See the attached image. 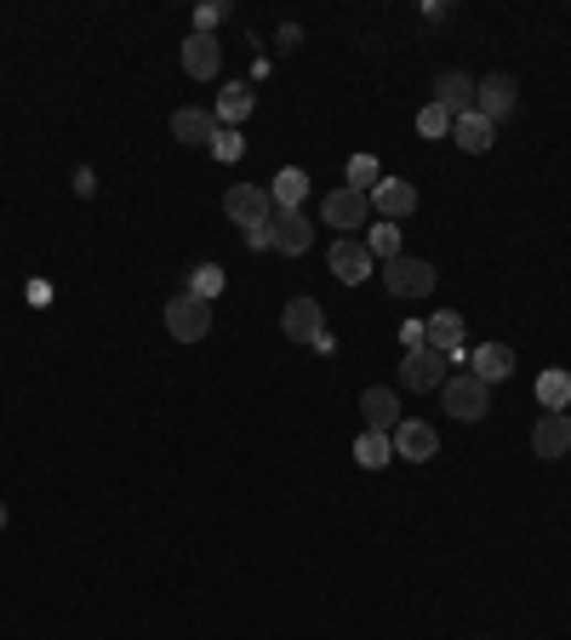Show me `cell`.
Segmentation results:
<instances>
[{
  "instance_id": "7a4b0ae2",
  "label": "cell",
  "mask_w": 571,
  "mask_h": 640,
  "mask_svg": "<svg viewBox=\"0 0 571 640\" xmlns=\"http://www.w3.org/2000/svg\"><path fill=\"white\" fill-rule=\"evenodd\" d=\"M166 332H172L178 344H200L212 332V303L194 297V292H178L172 303H166Z\"/></svg>"
},
{
  "instance_id": "8992f818",
  "label": "cell",
  "mask_w": 571,
  "mask_h": 640,
  "mask_svg": "<svg viewBox=\"0 0 571 640\" xmlns=\"http://www.w3.org/2000/svg\"><path fill=\"white\" fill-rule=\"evenodd\" d=\"M320 218L331 223V229H360L366 218H372V195H366V189H331L326 195V207H320Z\"/></svg>"
},
{
  "instance_id": "1f68e13d",
  "label": "cell",
  "mask_w": 571,
  "mask_h": 640,
  "mask_svg": "<svg viewBox=\"0 0 571 640\" xmlns=\"http://www.w3.org/2000/svg\"><path fill=\"white\" fill-rule=\"evenodd\" d=\"M0 526H7V503H0Z\"/></svg>"
},
{
  "instance_id": "ba28073f",
  "label": "cell",
  "mask_w": 571,
  "mask_h": 640,
  "mask_svg": "<svg viewBox=\"0 0 571 640\" xmlns=\"http://www.w3.org/2000/svg\"><path fill=\"white\" fill-rule=\"evenodd\" d=\"M281 332L292 344H315L320 332H326V315H320V303L315 297H292L286 309H281Z\"/></svg>"
},
{
  "instance_id": "5bb4252c",
  "label": "cell",
  "mask_w": 571,
  "mask_h": 640,
  "mask_svg": "<svg viewBox=\"0 0 571 640\" xmlns=\"http://www.w3.org/2000/svg\"><path fill=\"white\" fill-rule=\"evenodd\" d=\"M531 452H537V458H565V452H571V418H565V412H543V418H537Z\"/></svg>"
},
{
  "instance_id": "d4e9b609",
  "label": "cell",
  "mask_w": 571,
  "mask_h": 640,
  "mask_svg": "<svg viewBox=\"0 0 571 640\" xmlns=\"http://www.w3.org/2000/svg\"><path fill=\"white\" fill-rule=\"evenodd\" d=\"M189 292L212 303V297L223 292V269H218V263H200V269H194V275H189Z\"/></svg>"
},
{
  "instance_id": "44dd1931",
  "label": "cell",
  "mask_w": 571,
  "mask_h": 640,
  "mask_svg": "<svg viewBox=\"0 0 571 640\" xmlns=\"http://www.w3.org/2000/svg\"><path fill=\"white\" fill-rule=\"evenodd\" d=\"M389 458H394V434H383V429H366L355 441V463L360 469H383Z\"/></svg>"
},
{
  "instance_id": "2e32d148",
  "label": "cell",
  "mask_w": 571,
  "mask_h": 640,
  "mask_svg": "<svg viewBox=\"0 0 571 640\" xmlns=\"http://www.w3.org/2000/svg\"><path fill=\"white\" fill-rule=\"evenodd\" d=\"M172 138L178 144H218V109H178L172 115Z\"/></svg>"
},
{
  "instance_id": "4fadbf2b",
  "label": "cell",
  "mask_w": 571,
  "mask_h": 640,
  "mask_svg": "<svg viewBox=\"0 0 571 640\" xmlns=\"http://www.w3.org/2000/svg\"><path fill=\"white\" fill-rule=\"evenodd\" d=\"M372 207H378L389 223H400V218H412V212H417V189H412L406 178H378Z\"/></svg>"
},
{
  "instance_id": "d6986e66",
  "label": "cell",
  "mask_w": 571,
  "mask_h": 640,
  "mask_svg": "<svg viewBox=\"0 0 571 640\" xmlns=\"http://www.w3.org/2000/svg\"><path fill=\"white\" fill-rule=\"evenodd\" d=\"M360 412H366V429H383V434L400 429V400H394V389H366V395H360Z\"/></svg>"
},
{
  "instance_id": "3957f363",
  "label": "cell",
  "mask_w": 571,
  "mask_h": 640,
  "mask_svg": "<svg viewBox=\"0 0 571 640\" xmlns=\"http://www.w3.org/2000/svg\"><path fill=\"white\" fill-rule=\"evenodd\" d=\"M434 281H441V275H434V263H423V258H406V252H400V258L383 263V286H389V297H429Z\"/></svg>"
},
{
  "instance_id": "603a6c76",
  "label": "cell",
  "mask_w": 571,
  "mask_h": 640,
  "mask_svg": "<svg viewBox=\"0 0 571 640\" xmlns=\"http://www.w3.org/2000/svg\"><path fill=\"white\" fill-rule=\"evenodd\" d=\"M537 400H543V412H565L571 407V373H543L537 378Z\"/></svg>"
},
{
  "instance_id": "cb8c5ba5",
  "label": "cell",
  "mask_w": 571,
  "mask_h": 640,
  "mask_svg": "<svg viewBox=\"0 0 571 640\" xmlns=\"http://www.w3.org/2000/svg\"><path fill=\"white\" fill-rule=\"evenodd\" d=\"M366 252H372L378 263L400 258V229H394V223H378V229H366Z\"/></svg>"
},
{
  "instance_id": "5b68a950",
  "label": "cell",
  "mask_w": 571,
  "mask_h": 640,
  "mask_svg": "<svg viewBox=\"0 0 571 640\" xmlns=\"http://www.w3.org/2000/svg\"><path fill=\"white\" fill-rule=\"evenodd\" d=\"M400 384L406 389H441L446 384V355L441 349H429V344H417V349H406V360H400Z\"/></svg>"
},
{
  "instance_id": "7c38bea8",
  "label": "cell",
  "mask_w": 571,
  "mask_h": 640,
  "mask_svg": "<svg viewBox=\"0 0 571 640\" xmlns=\"http://www.w3.org/2000/svg\"><path fill=\"white\" fill-rule=\"evenodd\" d=\"M434 104H441L452 120L468 115V109H475V81H468L463 70H441V75H434Z\"/></svg>"
},
{
  "instance_id": "6da1fadb",
  "label": "cell",
  "mask_w": 571,
  "mask_h": 640,
  "mask_svg": "<svg viewBox=\"0 0 571 640\" xmlns=\"http://www.w3.org/2000/svg\"><path fill=\"white\" fill-rule=\"evenodd\" d=\"M441 400H446V412L463 418V423H480L491 412V384H480L475 373H457L441 384Z\"/></svg>"
},
{
  "instance_id": "f546056e",
  "label": "cell",
  "mask_w": 571,
  "mask_h": 640,
  "mask_svg": "<svg viewBox=\"0 0 571 640\" xmlns=\"http://www.w3.org/2000/svg\"><path fill=\"white\" fill-rule=\"evenodd\" d=\"M246 241L263 252V246H275V234H268V223H263V229H246Z\"/></svg>"
},
{
  "instance_id": "e0dca14e",
  "label": "cell",
  "mask_w": 571,
  "mask_h": 640,
  "mask_svg": "<svg viewBox=\"0 0 571 640\" xmlns=\"http://www.w3.org/2000/svg\"><path fill=\"white\" fill-rule=\"evenodd\" d=\"M468 373H475L480 384H503L515 373V349L509 344H480L475 355H468Z\"/></svg>"
},
{
  "instance_id": "9a60e30c",
  "label": "cell",
  "mask_w": 571,
  "mask_h": 640,
  "mask_svg": "<svg viewBox=\"0 0 571 640\" xmlns=\"http://www.w3.org/2000/svg\"><path fill=\"white\" fill-rule=\"evenodd\" d=\"M183 70H189L194 81H212V75L223 70V46H218V35H189V41H183Z\"/></svg>"
},
{
  "instance_id": "30bf717a",
  "label": "cell",
  "mask_w": 571,
  "mask_h": 640,
  "mask_svg": "<svg viewBox=\"0 0 571 640\" xmlns=\"http://www.w3.org/2000/svg\"><path fill=\"white\" fill-rule=\"evenodd\" d=\"M268 234H275V252H286V258H304L315 246V223L304 212H275L268 218Z\"/></svg>"
},
{
  "instance_id": "277c9868",
  "label": "cell",
  "mask_w": 571,
  "mask_h": 640,
  "mask_svg": "<svg viewBox=\"0 0 571 640\" xmlns=\"http://www.w3.org/2000/svg\"><path fill=\"white\" fill-rule=\"evenodd\" d=\"M223 212L241 229H263L268 212H275V200H268V189H257V183H229L223 189Z\"/></svg>"
},
{
  "instance_id": "52a82bcc",
  "label": "cell",
  "mask_w": 571,
  "mask_h": 640,
  "mask_svg": "<svg viewBox=\"0 0 571 640\" xmlns=\"http://www.w3.org/2000/svg\"><path fill=\"white\" fill-rule=\"evenodd\" d=\"M326 269H331V275H338L343 286H360V281H372L378 258L366 252V241H331V258H326Z\"/></svg>"
},
{
  "instance_id": "ac0fdd59",
  "label": "cell",
  "mask_w": 571,
  "mask_h": 640,
  "mask_svg": "<svg viewBox=\"0 0 571 640\" xmlns=\"http://www.w3.org/2000/svg\"><path fill=\"white\" fill-rule=\"evenodd\" d=\"M452 144H457V149H468V155H486V149L497 144V126H491L486 115L468 109V115H457V120H452Z\"/></svg>"
},
{
  "instance_id": "f1b7e54d",
  "label": "cell",
  "mask_w": 571,
  "mask_h": 640,
  "mask_svg": "<svg viewBox=\"0 0 571 640\" xmlns=\"http://www.w3.org/2000/svg\"><path fill=\"white\" fill-rule=\"evenodd\" d=\"M218 160H234V155H241V138H234V132H218Z\"/></svg>"
},
{
  "instance_id": "83f0119b",
  "label": "cell",
  "mask_w": 571,
  "mask_h": 640,
  "mask_svg": "<svg viewBox=\"0 0 571 640\" xmlns=\"http://www.w3.org/2000/svg\"><path fill=\"white\" fill-rule=\"evenodd\" d=\"M229 18V7H223V0H212V7H200L194 12V35H212V29Z\"/></svg>"
},
{
  "instance_id": "8fae6325",
  "label": "cell",
  "mask_w": 571,
  "mask_h": 640,
  "mask_svg": "<svg viewBox=\"0 0 571 640\" xmlns=\"http://www.w3.org/2000/svg\"><path fill=\"white\" fill-rule=\"evenodd\" d=\"M394 452H400V458H412V463H429L434 452H441V434H434L423 418H400V429H394Z\"/></svg>"
},
{
  "instance_id": "4dcf8cb0",
  "label": "cell",
  "mask_w": 571,
  "mask_h": 640,
  "mask_svg": "<svg viewBox=\"0 0 571 640\" xmlns=\"http://www.w3.org/2000/svg\"><path fill=\"white\" fill-rule=\"evenodd\" d=\"M400 338H406V349H417V344H423V326H417V321H406V326H400Z\"/></svg>"
},
{
  "instance_id": "484cf974",
  "label": "cell",
  "mask_w": 571,
  "mask_h": 640,
  "mask_svg": "<svg viewBox=\"0 0 571 640\" xmlns=\"http://www.w3.org/2000/svg\"><path fill=\"white\" fill-rule=\"evenodd\" d=\"M417 132H423V138H446V132H452V115H446L441 104H423V109H417Z\"/></svg>"
},
{
  "instance_id": "ffe728a7",
  "label": "cell",
  "mask_w": 571,
  "mask_h": 640,
  "mask_svg": "<svg viewBox=\"0 0 571 640\" xmlns=\"http://www.w3.org/2000/svg\"><path fill=\"white\" fill-rule=\"evenodd\" d=\"M304 195H309V178L297 172V166H286V172H275V183H268V200H275L281 212H304Z\"/></svg>"
},
{
  "instance_id": "7402d4cb",
  "label": "cell",
  "mask_w": 571,
  "mask_h": 640,
  "mask_svg": "<svg viewBox=\"0 0 571 640\" xmlns=\"http://www.w3.org/2000/svg\"><path fill=\"white\" fill-rule=\"evenodd\" d=\"M252 104H257V92H252L246 81H234V86H223V92H218V120H246V115H252Z\"/></svg>"
},
{
  "instance_id": "4316f807",
  "label": "cell",
  "mask_w": 571,
  "mask_h": 640,
  "mask_svg": "<svg viewBox=\"0 0 571 640\" xmlns=\"http://www.w3.org/2000/svg\"><path fill=\"white\" fill-rule=\"evenodd\" d=\"M349 189H366V195L378 189V160L372 155H355L349 160Z\"/></svg>"
},
{
  "instance_id": "9c48e42d",
  "label": "cell",
  "mask_w": 571,
  "mask_h": 640,
  "mask_svg": "<svg viewBox=\"0 0 571 640\" xmlns=\"http://www.w3.org/2000/svg\"><path fill=\"white\" fill-rule=\"evenodd\" d=\"M515 97H520V86L509 75H486V81H475V115H486L497 126L503 115H515Z\"/></svg>"
}]
</instances>
